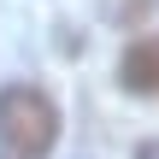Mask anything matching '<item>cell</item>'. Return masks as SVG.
<instances>
[{
    "label": "cell",
    "mask_w": 159,
    "mask_h": 159,
    "mask_svg": "<svg viewBox=\"0 0 159 159\" xmlns=\"http://www.w3.org/2000/svg\"><path fill=\"white\" fill-rule=\"evenodd\" d=\"M53 142H59V106L30 83L0 89V148H6V159H47Z\"/></svg>",
    "instance_id": "6da1fadb"
},
{
    "label": "cell",
    "mask_w": 159,
    "mask_h": 159,
    "mask_svg": "<svg viewBox=\"0 0 159 159\" xmlns=\"http://www.w3.org/2000/svg\"><path fill=\"white\" fill-rule=\"evenodd\" d=\"M118 83L130 94H159V30L153 35H136L118 53Z\"/></svg>",
    "instance_id": "7a4b0ae2"
},
{
    "label": "cell",
    "mask_w": 159,
    "mask_h": 159,
    "mask_svg": "<svg viewBox=\"0 0 159 159\" xmlns=\"http://www.w3.org/2000/svg\"><path fill=\"white\" fill-rule=\"evenodd\" d=\"M136 159H159V148H153V142H148V148H142V153H136Z\"/></svg>",
    "instance_id": "3957f363"
}]
</instances>
